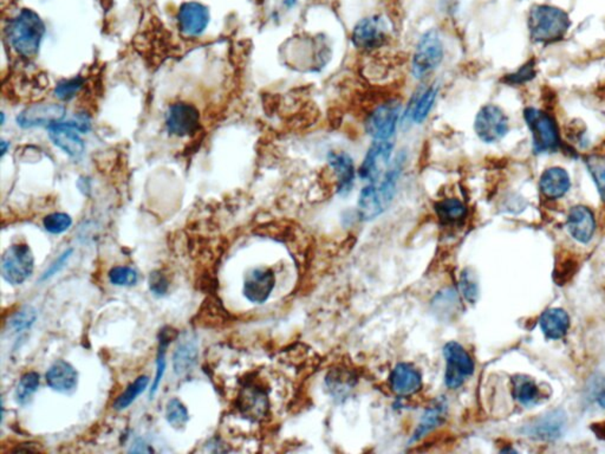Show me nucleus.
I'll list each match as a JSON object with an SVG mask.
<instances>
[{"instance_id":"obj_1","label":"nucleus","mask_w":605,"mask_h":454,"mask_svg":"<svg viewBox=\"0 0 605 454\" xmlns=\"http://www.w3.org/2000/svg\"><path fill=\"white\" fill-rule=\"evenodd\" d=\"M406 161V154L400 153L391 161L382 179L375 183H368L359 193L357 211L362 220L375 219L391 206L396 194L398 179Z\"/></svg>"},{"instance_id":"obj_2","label":"nucleus","mask_w":605,"mask_h":454,"mask_svg":"<svg viewBox=\"0 0 605 454\" xmlns=\"http://www.w3.org/2000/svg\"><path fill=\"white\" fill-rule=\"evenodd\" d=\"M8 43L13 50L25 58L36 56L45 35L43 19L30 8H23L8 22L5 28Z\"/></svg>"},{"instance_id":"obj_3","label":"nucleus","mask_w":605,"mask_h":454,"mask_svg":"<svg viewBox=\"0 0 605 454\" xmlns=\"http://www.w3.org/2000/svg\"><path fill=\"white\" fill-rule=\"evenodd\" d=\"M571 26L569 15L552 5H534L529 13V31L534 43L549 45L565 37Z\"/></svg>"},{"instance_id":"obj_4","label":"nucleus","mask_w":605,"mask_h":454,"mask_svg":"<svg viewBox=\"0 0 605 454\" xmlns=\"http://www.w3.org/2000/svg\"><path fill=\"white\" fill-rule=\"evenodd\" d=\"M524 119L532 135L536 154H552L558 151H569L561 140L559 127L554 116L538 108L527 107Z\"/></svg>"},{"instance_id":"obj_5","label":"nucleus","mask_w":605,"mask_h":454,"mask_svg":"<svg viewBox=\"0 0 605 454\" xmlns=\"http://www.w3.org/2000/svg\"><path fill=\"white\" fill-rule=\"evenodd\" d=\"M445 49L441 38L435 30L423 33L415 49L411 60V72L415 78L423 80L441 64Z\"/></svg>"},{"instance_id":"obj_6","label":"nucleus","mask_w":605,"mask_h":454,"mask_svg":"<svg viewBox=\"0 0 605 454\" xmlns=\"http://www.w3.org/2000/svg\"><path fill=\"white\" fill-rule=\"evenodd\" d=\"M35 270V255L26 244L8 247L1 259V276L11 285H22Z\"/></svg>"},{"instance_id":"obj_7","label":"nucleus","mask_w":605,"mask_h":454,"mask_svg":"<svg viewBox=\"0 0 605 454\" xmlns=\"http://www.w3.org/2000/svg\"><path fill=\"white\" fill-rule=\"evenodd\" d=\"M474 131L485 144H497L510 131V121L502 108L486 104L480 108L474 120Z\"/></svg>"},{"instance_id":"obj_8","label":"nucleus","mask_w":605,"mask_h":454,"mask_svg":"<svg viewBox=\"0 0 605 454\" xmlns=\"http://www.w3.org/2000/svg\"><path fill=\"white\" fill-rule=\"evenodd\" d=\"M402 110V103L398 99H391L378 104L368 114L366 131L374 140H389L394 135L398 119Z\"/></svg>"},{"instance_id":"obj_9","label":"nucleus","mask_w":605,"mask_h":454,"mask_svg":"<svg viewBox=\"0 0 605 454\" xmlns=\"http://www.w3.org/2000/svg\"><path fill=\"white\" fill-rule=\"evenodd\" d=\"M443 355L446 359V386L450 389H458L467 378L473 375V360L465 348L457 342L447 343L443 348Z\"/></svg>"},{"instance_id":"obj_10","label":"nucleus","mask_w":605,"mask_h":454,"mask_svg":"<svg viewBox=\"0 0 605 454\" xmlns=\"http://www.w3.org/2000/svg\"><path fill=\"white\" fill-rule=\"evenodd\" d=\"M394 144L389 140H374L362 165L359 169V176L363 181L375 183L382 179L391 165V151Z\"/></svg>"},{"instance_id":"obj_11","label":"nucleus","mask_w":605,"mask_h":454,"mask_svg":"<svg viewBox=\"0 0 605 454\" xmlns=\"http://www.w3.org/2000/svg\"><path fill=\"white\" fill-rule=\"evenodd\" d=\"M386 20L382 16H371L359 20L355 25L351 40L355 48L363 52H371L382 48L386 40Z\"/></svg>"},{"instance_id":"obj_12","label":"nucleus","mask_w":605,"mask_h":454,"mask_svg":"<svg viewBox=\"0 0 605 454\" xmlns=\"http://www.w3.org/2000/svg\"><path fill=\"white\" fill-rule=\"evenodd\" d=\"M199 110L185 102L171 104L166 114V127L171 135L186 137L199 129Z\"/></svg>"},{"instance_id":"obj_13","label":"nucleus","mask_w":605,"mask_h":454,"mask_svg":"<svg viewBox=\"0 0 605 454\" xmlns=\"http://www.w3.org/2000/svg\"><path fill=\"white\" fill-rule=\"evenodd\" d=\"M275 285V272L269 267H255L247 274L244 280V296L250 302H266Z\"/></svg>"},{"instance_id":"obj_14","label":"nucleus","mask_w":605,"mask_h":454,"mask_svg":"<svg viewBox=\"0 0 605 454\" xmlns=\"http://www.w3.org/2000/svg\"><path fill=\"white\" fill-rule=\"evenodd\" d=\"M48 131L53 144H56L64 153L72 158H80L83 154V140L80 139V131L74 121L51 124L49 126Z\"/></svg>"},{"instance_id":"obj_15","label":"nucleus","mask_w":605,"mask_h":454,"mask_svg":"<svg viewBox=\"0 0 605 454\" xmlns=\"http://www.w3.org/2000/svg\"><path fill=\"white\" fill-rule=\"evenodd\" d=\"M179 28L188 37L201 36L210 23V11L198 1H188L181 5L178 13Z\"/></svg>"},{"instance_id":"obj_16","label":"nucleus","mask_w":605,"mask_h":454,"mask_svg":"<svg viewBox=\"0 0 605 454\" xmlns=\"http://www.w3.org/2000/svg\"><path fill=\"white\" fill-rule=\"evenodd\" d=\"M566 227L570 235L581 244H589L596 232L595 215L584 205L570 208L566 218Z\"/></svg>"},{"instance_id":"obj_17","label":"nucleus","mask_w":605,"mask_h":454,"mask_svg":"<svg viewBox=\"0 0 605 454\" xmlns=\"http://www.w3.org/2000/svg\"><path fill=\"white\" fill-rule=\"evenodd\" d=\"M199 356V339L194 333L186 331L178 339L173 354V369L179 376L187 374L196 366Z\"/></svg>"},{"instance_id":"obj_18","label":"nucleus","mask_w":605,"mask_h":454,"mask_svg":"<svg viewBox=\"0 0 605 454\" xmlns=\"http://www.w3.org/2000/svg\"><path fill=\"white\" fill-rule=\"evenodd\" d=\"M65 114V108L60 104H35L22 112L17 122L20 127L31 128L38 126H51L60 122Z\"/></svg>"},{"instance_id":"obj_19","label":"nucleus","mask_w":605,"mask_h":454,"mask_svg":"<svg viewBox=\"0 0 605 454\" xmlns=\"http://www.w3.org/2000/svg\"><path fill=\"white\" fill-rule=\"evenodd\" d=\"M566 425V415L563 410H556L538 419L537 421L526 430L527 437L536 440H554L559 438Z\"/></svg>"},{"instance_id":"obj_20","label":"nucleus","mask_w":605,"mask_h":454,"mask_svg":"<svg viewBox=\"0 0 605 454\" xmlns=\"http://www.w3.org/2000/svg\"><path fill=\"white\" fill-rule=\"evenodd\" d=\"M45 380L52 391L69 394L75 391L78 385V373L70 363L58 360L49 368Z\"/></svg>"},{"instance_id":"obj_21","label":"nucleus","mask_w":605,"mask_h":454,"mask_svg":"<svg viewBox=\"0 0 605 454\" xmlns=\"http://www.w3.org/2000/svg\"><path fill=\"white\" fill-rule=\"evenodd\" d=\"M269 398L263 388L248 385L244 387L239 395V410L246 418L262 420L269 412Z\"/></svg>"},{"instance_id":"obj_22","label":"nucleus","mask_w":605,"mask_h":454,"mask_svg":"<svg viewBox=\"0 0 605 454\" xmlns=\"http://www.w3.org/2000/svg\"><path fill=\"white\" fill-rule=\"evenodd\" d=\"M571 188V179L566 169L549 167L543 171L539 179V190L546 199L557 200L565 196Z\"/></svg>"},{"instance_id":"obj_23","label":"nucleus","mask_w":605,"mask_h":454,"mask_svg":"<svg viewBox=\"0 0 605 454\" xmlns=\"http://www.w3.org/2000/svg\"><path fill=\"white\" fill-rule=\"evenodd\" d=\"M423 378L418 369L409 363H398L391 374V387L400 396H409L420 391Z\"/></svg>"},{"instance_id":"obj_24","label":"nucleus","mask_w":605,"mask_h":454,"mask_svg":"<svg viewBox=\"0 0 605 454\" xmlns=\"http://www.w3.org/2000/svg\"><path fill=\"white\" fill-rule=\"evenodd\" d=\"M327 162L337 178V188L341 194L350 192L355 181L354 160L346 151H331Z\"/></svg>"},{"instance_id":"obj_25","label":"nucleus","mask_w":605,"mask_h":454,"mask_svg":"<svg viewBox=\"0 0 605 454\" xmlns=\"http://www.w3.org/2000/svg\"><path fill=\"white\" fill-rule=\"evenodd\" d=\"M539 326L547 339H561L570 329V316L564 309L551 308L543 312Z\"/></svg>"},{"instance_id":"obj_26","label":"nucleus","mask_w":605,"mask_h":454,"mask_svg":"<svg viewBox=\"0 0 605 454\" xmlns=\"http://www.w3.org/2000/svg\"><path fill=\"white\" fill-rule=\"evenodd\" d=\"M435 212L440 223L447 226L459 225L467 215V208L457 198L443 199L435 205Z\"/></svg>"},{"instance_id":"obj_27","label":"nucleus","mask_w":605,"mask_h":454,"mask_svg":"<svg viewBox=\"0 0 605 454\" xmlns=\"http://www.w3.org/2000/svg\"><path fill=\"white\" fill-rule=\"evenodd\" d=\"M438 95V88L429 87L421 95L415 96L413 100V112L410 114V120L416 124H421L427 120L432 108L434 106Z\"/></svg>"},{"instance_id":"obj_28","label":"nucleus","mask_w":605,"mask_h":454,"mask_svg":"<svg viewBox=\"0 0 605 454\" xmlns=\"http://www.w3.org/2000/svg\"><path fill=\"white\" fill-rule=\"evenodd\" d=\"M584 164L597 188L602 201H605V154L591 153L584 158Z\"/></svg>"},{"instance_id":"obj_29","label":"nucleus","mask_w":605,"mask_h":454,"mask_svg":"<svg viewBox=\"0 0 605 454\" xmlns=\"http://www.w3.org/2000/svg\"><path fill=\"white\" fill-rule=\"evenodd\" d=\"M173 339H174V331H171L169 328L161 331L159 351H157V356H156V374L154 381L151 383V398H153V396L156 394V392L161 385V381L164 378V371H166V351H167L168 344Z\"/></svg>"},{"instance_id":"obj_30","label":"nucleus","mask_w":605,"mask_h":454,"mask_svg":"<svg viewBox=\"0 0 605 454\" xmlns=\"http://www.w3.org/2000/svg\"><path fill=\"white\" fill-rule=\"evenodd\" d=\"M513 395L524 406H532L539 401L540 391L532 378H518L514 382Z\"/></svg>"},{"instance_id":"obj_31","label":"nucleus","mask_w":605,"mask_h":454,"mask_svg":"<svg viewBox=\"0 0 605 454\" xmlns=\"http://www.w3.org/2000/svg\"><path fill=\"white\" fill-rule=\"evenodd\" d=\"M148 385H149V378H148L147 375L139 376L134 382L130 383L127 387V389L119 398H116V401L114 403V408L116 410H127L128 407L130 406L135 401L137 396L142 394L147 389Z\"/></svg>"},{"instance_id":"obj_32","label":"nucleus","mask_w":605,"mask_h":454,"mask_svg":"<svg viewBox=\"0 0 605 454\" xmlns=\"http://www.w3.org/2000/svg\"><path fill=\"white\" fill-rule=\"evenodd\" d=\"M40 376L36 371H30L20 378L15 391V398L19 405H25L40 387Z\"/></svg>"},{"instance_id":"obj_33","label":"nucleus","mask_w":605,"mask_h":454,"mask_svg":"<svg viewBox=\"0 0 605 454\" xmlns=\"http://www.w3.org/2000/svg\"><path fill=\"white\" fill-rule=\"evenodd\" d=\"M166 419L168 423L176 430H182L189 421L187 408L179 398H171L166 406Z\"/></svg>"},{"instance_id":"obj_34","label":"nucleus","mask_w":605,"mask_h":454,"mask_svg":"<svg viewBox=\"0 0 605 454\" xmlns=\"http://www.w3.org/2000/svg\"><path fill=\"white\" fill-rule=\"evenodd\" d=\"M37 319V311L32 307L22 308L18 312L8 319V329L13 333H19L31 327Z\"/></svg>"},{"instance_id":"obj_35","label":"nucleus","mask_w":605,"mask_h":454,"mask_svg":"<svg viewBox=\"0 0 605 454\" xmlns=\"http://www.w3.org/2000/svg\"><path fill=\"white\" fill-rule=\"evenodd\" d=\"M108 276L110 283L116 287H133L139 280L137 272L128 267H112Z\"/></svg>"},{"instance_id":"obj_36","label":"nucleus","mask_w":605,"mask_h":454,"mask_svg":"<svg viewBox=\"0 0 605 454\" xmlns=\"http://www.w3.org/2000/svg\"><path fill=\"white\" fill-rule=\"evenodd\" d=\"M536 75H537L536 62L534 60H531L518 69L517 72L506 75L502 78V82L509 84V85H522V84L527 83L529 81L534 80Z\"/></svg>"},{"instance_id":"obj_37","label":"nucleus","mask_w":605,"mask_h":454,"mask_svg":"<svg viewBox=\"0 0 605 454\" xmlns=\"http://www.w3.org/2000/svg\"><path fill=\"white\" fill-rule=\"evenodd\" d=\"M43 225H44V228L49 233L62 235L64 232L68 231L69 228L71 227L72 219L71 217L67 215V213L57 212V213H51V215H46L44 220H43Z\"/></svg>"},{"instance_id":"obj_38","label":"nucleus","mask_w":605,"mask_h":454,"mask_svg":"<svg viewBox=\"0 0 605 454\" xmlns=\"http://www.w3.org/2000/svg\"><path fill=\"white\" fill-rule=\"evenodd\" d=\"M83 84L84 78L80 76L69 78V80L60 81L55 89V96L62 101L71 100L78 94V92L83 87Z\"/></svg>"},{"instance_id":"obj_39","label":"nucleus","mask_w":605,"mask_h":454,"mask_svg":"<svg viewBox=\"0 0 605 454\" xmlns=\"http://www.w3.org/2000/svg\"><path fill=\"white\" fill-rule=\"evenodd\" d=\"M443 412H445V410H443V407L441 405L440 406H435L434 408L428 410L425 417H423V423H420V427L415 432L413 440H418V439L428 433L429 430H434L436 425L441 423V419L443 418Z\"/></svg>"},{"instance_id":"obj_40","label":"nucleus","mask_w":605,"mask_h":454,"mask_svg":"<svg viewBox=\"0 0 605 454\" xmlns=\"http://www.w3.org/2000/svg\"><path fill=\"white\" fill-rule=\"evenodd\" d=\"M576 265H577V262L574 259L568 258V257L561 259V262L556 265V269H554V282L559 284V285H564V284L568 283L570 277H572L574 271H576Z\"/></svg>"},{"instance_id":"obj_41","label":"nucleus","mask_w":605,"mask_h":454,"mask_svg":"<svg viewBox=\"0 0 605 454\" xmlns=\"http://www.w3.org/2000/svg\"><path fill=\"white\" fill-rule=\"evenodd\" d=\"M149 290L155 296H164L169 289V280L161 271L151 272L149 276Z\"/></svg>"},{"instance_id":"obj_42","label":"nucleus","mask_w":605,"mask_h":454,"mask_svg":"<svg viewBox=\"0 0 605 454\" xmlns=\"http://www.w3.org/2000/svg\"><path fill=\"white\" fill-rule=\"evenodd\" d=\"M72 252L74 250L72 249H68L67 251H64L62 255L58 257V258L53 262V263L49 267L48 270L43 274V276L40 277V280H46V279L51 278L52 276L57 275L58 272L65 267V264L68 263L69 259L71 257Z\"/></svg>"},{"instance_id":"obj_43","label":"nucleus","mask_w":605,"mask_h":454,"mask_svg":"<svg viewBox=\"0 0 605 454\" xmlns=\"http://www.w3.org/2000/svg\"><path fill=\"white\" fill-rule=\"evenodd\" d=\"M461 287L463 294L466 296V299L470 301V302H475V299L478 297V287H477V284L472 282V279L465 275L462 276Z\"/></svg>"},{"instance_id":"obj_44","label":"nucleus","mask_w":605,"mask_h":454,"mask_svg":"<svg viewBox=\"0 0 605 454\" xmlns=\"http://www.w3.org/2000/svg\"><path fill=\"white\" fill-rule=\"evenodd\" d=\"M591 430H593V433L596 435L598 439L605 442V420L604 421H601V423L591 425Z\"/></svg>"},{"instance_id":"obj_45","label":"nucleus","mask_w":605,"mask_h":454,"mask_svg":"<svg viewBox=\"0 0 605 454\" xmlns=\"http://www.w3.org/2000/svg\"><path fill=\"white\" fill-rule=\"evenodd\" d=\"M135 446H139V448L136 447L134 450H130V452H136V453H148V452H151V447L148 446L147 444H144V442H141V440H137V442L134 444Z\"/></svg>"},{"instance_id":"obj_46","label":"nucleus","mask_w":605,"mask_h":454,"mask_svg":"<svg viewBox=\"0 0 605 454\" xmlns=\"http://www.w3.org/2000/svg\"><path fill=\"white\" fill-rule=\"evenodd\" d=\"M597 403L602 408H605V388L598 394Z\"/></svg>"},{"instance_id":"obj_47","label":"nucleus","mask_w":605,"mask_h":454,"mask_svg":"<svg viewBox=\"0 0 605 454\" xmlns=\"http://www.w3.org/2000/svg\"><path fill=\"white\" fill-rule=\"evenodd\" d=\"M8 146H10V144H8L6 141H4V140H3V141H1V156L5 155V153H6V149H8Z\"/></svg>"}]
</instances>
